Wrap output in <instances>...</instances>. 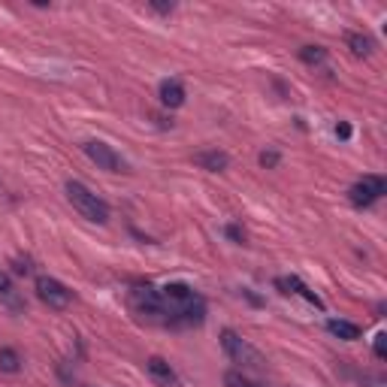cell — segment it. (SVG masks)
Listing matches in <instances>:
<instances>
[{"label": "cell", "mask_w": 387, "mask_h": 387, "mask_svg": "<svg viewBox=\"0 0 387 387\" xmlns=\"http://www.w3.org/2000/svg\"><path fill=\"white\" fill-rule=\"evenodd\" d=\"M224 387H263L260 381H251L249 375L242 372V369H230L224 375Z\"/></svg>", "instance_id": "5bb4252c"}, {"label": "cell", "mask_w": 387, "mask_h": 387, "mask_svg": "<svg viewBox=\"0 0 387 387\" xmlns=\"http://www.w3.org/2000/svg\"><path fill=\"white\" fill-rule=\"evenodd\" d=\"M37 296L46 303L48 309H55V312H61V309L70 306V291L57 282V278H52V276H39L37 278Z\"/></svg>", "instance_id": "8992f818"}, {"label": "cell", "mask_w": 387, "mask_h": 387, "mask_svg": "<svg viewBox=\"0 0 387 387\" xmlns=\"http://www.w3.org/2000/svg\"><path fill=\"white\" fill-rule=\"evenodd\" d=\"M145 369H148V375H152V381L158 384V387H182L179 375L172 372V366L163 357H148L145 360Z\"/></svg>", "instance_id": "52a82bcc"}, {"label": "cell", "mask_w": 387, "mask_h": 387, "mask_svg": "<svg viewBox=\"0 0 387 387\" xmlns=\"http://www.w3.org/2000/svg\"><path fill=\"white\" fill-rule=\"evenodd\" d=\"M0 300H3L10 309H24V303L19 300V294H15V287H12L6 273H0Z\"/></svg>", "instance_id": "7c38bea8"}, {"label": "cell", "mask_w": 387, "mask_h": 387, "mask_svg": "<svg viewBox=\"0 0 387 387\" xmlns=\"http://www.w3.org/2000/svg\"><path fill=\"white\" fill-rule=\"evenodd\" d=\"M327 330H330L333 336H339V339H345V342L360 339V333H363L357 324H351V321H342V318H330V321H327Z\"/></svg>", "instance_id": "8fae6325"}, {"label": "cell", "mask_w": 387, "mask_h": 387, "mask_svg": "<svg viewBox=\"0 0 387 387\" xmlns=\"http://www.w3.org/2000/svg\"><path fill=\"white\" fill-rule=\"evenodd\" d=\"M152 10H158L161 15H170L172 10H176V6H172V3H152Z\"/></svg>", "instance_id": "44dd1931"}, {"label": "cell", "mask_w": 387, "mask_h": 387, "mask_svg": "<svg viewBox=\"0 0 387 387\" xmlns=\"http://www.w3.org/2000/svg\"><path fill=\"white\" fill-rule=\"evenodd\" d=\"M194 163H197V167H203V170H209V172H224L230 167V158H227V152L212 148V152L194 154Z\"/></svg>", "instance_id": "ba28073f"}, {"label": "cell", "mask_w": 387, "mask_h": 387, "mask_svg": "<svg viewBox=\"0 0 387 387\" xmlns=\"http://www.w3.org/2000/svg\"><path fill=\"white\" fill-rule=\"evenodd\" d=\"M276 285H278V287H282V291H285V294H300V296H306V300L312 303V306H318V309H324V303H321V300H318V296H315V294H312V291H309V287H306V285H303V282H300V278H276Z\"/></svg>", "instance_id": "30bf717a"}, {"label": "cell", "mask_w": 387, "mask_h": 387, "mask_svg": "<svg viewBox=\"0 0 387 387\" xmlns=\"http://www.w3.org/2000/svg\"><path fill=\"white\" fill-rule=\"evenodd\" d=\"M67 200L82 218L94 221V224H106L109 221V206H106L94 191H88L82 182H67Z\"/></svg>", "instance_id": "7a4b0ae2"}, {"label": "cell", "mask_w": 387, "mask_h": 387, "mask_svg": "<svg viewBox=\"0 0 387 387\" xmlns=\"http://www.w3.org/2000/svg\"><path fill=\"white\" fill-rule=\"evenodd\" d=\"M158 97H161V103L167 106V109H179V106L185 103V88H182V82H176V79H167V82H163V85H161Z\"/></svg>", "instance_id": "9c48e42d"}, {"label": "cell", "mask_w": 387, "mask_h": 387, "mask_svg": "<svg viewBox=\"0 0 387 387\" xmlns=\"http://www.w3.org/2000/svg\"><path fill=\"white\" fill-rule=\"evenodd\" d=\"M336 136H342V139H351V125H336Z\"/></svg>", "instance_id": "ffe728a7"}, {"label": "cell", "mask_w": 387, "mask_h": 387, "mask_svg": "<svg viewBox=\"0 0 387 387\" xmlns=\"http://www.w3.org/2000/svg\"><path fill=\"white\" fill-rule=\"evenodd\" d=\"M221 348H224V354L233 363H240L242 369H251V372H263L267 369V357L254 348V345H249L242 339L236 330H221Z\"/></svg>", "instance_id": "6da1fadb"}, {"label": "cell", "mask_w": 387, "mask_h": 387, "mask_svg": "<svg viewBox=\"0 0 387 387\" xmlns=\"http://www.w3.org/2000/svg\"><path fill=\"white\" fill-rule=\"evenodd\" d=\"M384 194H387V182H384L381 176H363L360 182L351 185L348 200L354 206H372L378 197H384Z\"/></svg>", "instance_id": "5b68a950"}, {"label": "cell", "mask_w": 387, "mask_h": 387, "mask_svg": "<svg viewBox=\"0 0 387 387\" xmlns=\"http://www.w3.org/2000/svg\"><path fill=\"white\" fill-rule=\"evenodd\" d=\"M375 357H378V360L387 357V336H384V333L375 336Z\"/></svg>", "instance_id": "e0dca14e"}, {"label": "cell", "mask_w": 387, "mask_h": 387, "mask_svg": "<svg viewBox=\"0 0 387 387\" xmlns=\"http://www.w3.org/2000/svg\"><path fill=\"white\" fill-rule=\"evenodd\" d=\"M300 57H303L306 64H321V61L327 57V48H324V46H303Z\"/></svg>", "instance_id": "2e32d148"}, {"label": "cell", "mask_w": 387, "mask_h": 387, "mask_svg": "<svg viewBox=\"0 0 387 387\" xmlns=\"http://www.w3.org/2000/svg\"><path fill=\"white\" fill-rule=\"evenodd\" d=\"M21 369V357L15 348H0V372L6 375H15Z\"/></svg>", "instance_id": "4fadbf2b"}, {"label": "cell", "mask_w": 387, "mask_h": 387, "mask_svg": "<svg viewBox=\"0 0 387 387\" xmlns=\"http://www.w3.org/2000/svg\"><path fill=\"white\" fill-rule=\"evenodd\" d=\"M130 309H134L136 318L148 321V324H161V300H158V287L152 285H136L130 287V296H127Z\"/></svg>", "instance_id": "3957f363"}, {"label": "cell", "mask_w": 387, "mask_h": 387, "mask_svg": "<svg viewBox=\"0 0 387 387\" xmlns=\"http://www.w3.org/2000/svg\"><path fill=\"white\" fill-rule=\"evenodd\" d=\"M227 236H230L233 242H240V245L245 242V230H242L240 224H230V227H227Z\"/></svg>", "instance_id": "d6986e66"}, {"label": "cell", "mask_w": 387, "mask_h": 387, "mask_svg": "<svg viewBox=\"0 0 387 387\" xmlns=\"http://www.w3.org/2000/svg\"><path fill=\"white\" fill-rule=\"evenodd\" d=\"M276 163H278V152H260V167L273 170Z\"/></svg>", "instance_id": "ac0fdd59"}, {"label": "cell", "mask_w": 387, "mask_h": 387, "mask_svg": "<svg viewBox=\"0 0 387 387\" xmlns=\"http://www.w3.org/2000/svg\"><path fill=\"white\" fill-rule=\"evenodd\" d=\"M348 46H351V52L357 55V57L372 55V39L363 37V34H351V37H348Z\"/></svg>", "instance_id": "9a60e30c"}, {"label": "cell", "mask_w": 387, "mask_h": 387, "mask_svg": "<svg viewBox=\"0 0 387 387\" xmlns=\"http://www.w3.org/2000/svg\"><path fill=\"white\" fill-rule=\"evenodd\" d=\"M82 152H85L88 158H91L97 167L106 170V172H127V163L121 161V154L115 152L112 145L100 143V139H91V143H85V145H82Z\"/></svg>", "instance_id": "277c9868"}]
</instances>
